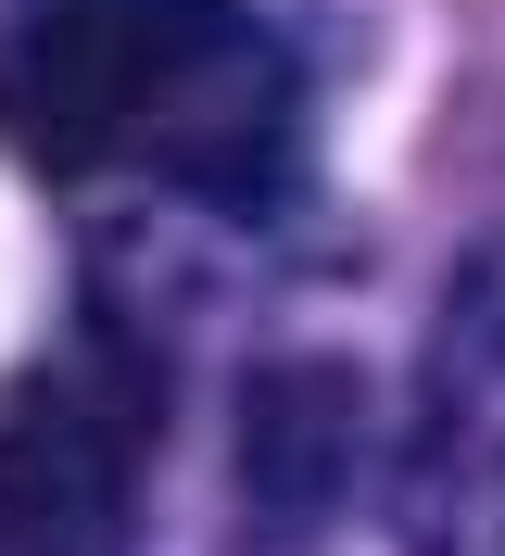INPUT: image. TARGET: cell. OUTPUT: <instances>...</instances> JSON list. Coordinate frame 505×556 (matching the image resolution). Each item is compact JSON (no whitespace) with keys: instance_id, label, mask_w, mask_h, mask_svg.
Returning <instances> with one entry per match:
<instances>
[{"instance_id":"6da1fadb","label":"cell","mask_w":505,"mask_h":556,"mask_svg":"<svg viewBox=\"0 0 505 556\" xmlns=\"http://www.w3.org/2000/svg\"><path fill=\"white\" fill-rule=\"evenodd\" d=\"M0 139L51 177H177L253 203L291 165V51L253 0H26Z\"/></svg>"},{"instance_id":"7a4b0ae2","label":"cell","mask_w":505,"mask_h":556,"mask_svg":"<svg viewBox=\"0 0 505 556\" xmlns=\"http://www.w3.org/2000/svg\"><path fill=\"white\" fill-rule=\"evenodd\" d=\"M152 468V367L76 329L0 392V556H127Z\"/></svg>"},{"instance_id":"3957f363","label":"cell","mask_w":505,"mask_h":556,"mask_svg":"<svg viewBox=\"0 0 505 556\" xmlns=\"http://www.w3.org/2000/svg\"><path fill=\"white\" fill-rule=\"evenodd\" d=\"M417 531L430 556H505V266H480L442 329L430 430H417Z\"/></svg>"},{"instance_id":"277c9868","label":"cell","mask_w":505,"mask_h":556,"mask_svg":"<svg viewBox=\"0 0 505 556\" xmlns=\"http://www.w3.org/2000/svg\"><path fill=\"white\" fill-rule=\"evenodd\" d=\"M341 455H354V380L341 367H266L253 380V417H240L253 506L266 519H316L341 493Z\"/></svg>"}]
</instances>
